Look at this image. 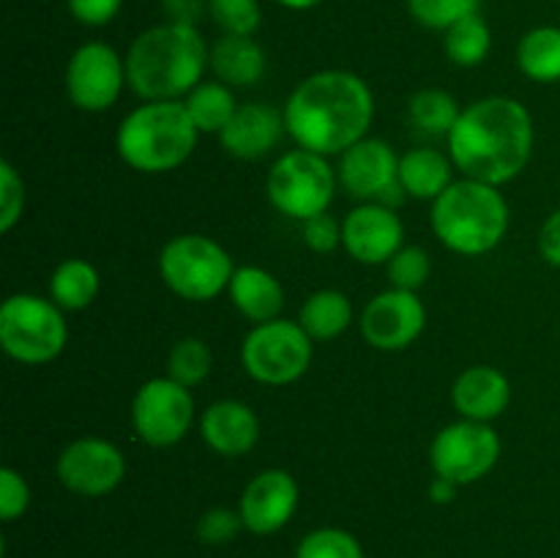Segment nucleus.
Here are the masks:
<instances>
[{
	"instance_id": "1",
	"label": "nucleus",
	"mask_w": 560,
	"mask_h": 558,
	"mask_svg": "<svg viewBox=\"0 0 560 558\" xmlns=\"http://www.w3.org/2000/svg\"><path fill=\"white\" fill-rule=\"evenodd\" d=\"M282 113L295 148L339 156L370 135L375 96L355 71L323 69L304 77L290 91Z\"/></svg>"
},
{
	"instance_id": "2",
	"label": "nucleus",
	"mask_w": 560,
	"mask_h": 558,
	"mask_svg": "<svg viewBox=\"0 0 560 558\" xmlns=\"http://www.w3.org/2000/svg\"><path fill=\"white\" fill-rule=\"evenodd\" d=\"M446 146L463 178L506 186L525 173L534 156V115L514 96L476 98L463 107Z\"/></svg>"
},
{
	"instance_id": "3",
	"label": "nucleus",
	"mask_w": 560,
	"mask_h": 558,
	"mask_svg": "<svg viewBox=\"0 0 560 558\" xmlns=\"http://www.w3.org/2000/svg\"><path fill=\"white\" fill-rule=\"evenodd\" d=\"M202 33L191 25L162 22L131 42L126 53V80L142 102H180L202 82L208 69Z\"/></svg>"
},
{
	"instance_id": "4",
	"label": "nucleus",
	"mask_w": 560,
	"mask_h": 558,
	"mask_svg": "<svg viewBox=\"0 0 560 558\" xmlns=\"http://www.w3.org/2000/svg\"><path fill=\"white\" fill-rule=\"evenodd\" d=\"M509 202L501 186L457 178L430 208V228L448 252L481 257L495 252L509 233Z\"/></svg>"
},
{
	"instance_id": "5",
	"label": "nucleus",
	"mask_w": 560,
	"mask_h": 558,
	"mask_svg": "<svg viewBox=\"0 0 560 558\" xmlns=\"http://www.w3.org/2000/svg\"><path fill=\"white\" fill-rule=\"evenodd\" d=\"M197 140L200 129L184 102H142L118 124L115 151L135 173L164 175L189 162Z\"/></svg>"
},
{
	"instance_id": "6",
	"label": "nucleus",
	"mask_w": 560,
	"mask_h": 558,
	"mask_svg": "<svg viewBox=\"0 0 560 558\" xmlns=\"http://www.w3.org/2000/svg\"><path fill=\"white\" fill-rule=\"evenodd\" d=\"M69 345L66 312L38 293H11L0 304V348L11 361L44 367Z\"/></svg>"
},
{
	"instance_id": "7",
	"label": "nucleus",
	"mask_w": 560,
	"mask_h": 558,
	"mask_svg": "<svg viewBox=\"0 0 560 558\" xmlns=\"http://www.w3.org/2000/svg\"><path fill=\"white\" fill-rule=\"evenodd\" d=\"M233 274V257L211 235L180 233L159 252V277L184 301L206 304L228 293Z\"/></svg>"
},
{
	"instance_id": "8",
	"label": "nucleus",
	"mask_w": 560,
	"mask_h": 558,
	"mask_svg": "<svg viewBox=\"0 0 560 558\" xmlns=\"http://www.w3.org/2000/svg\"><path fill=\"white\" fill-rule=\"evenodd\" d=\"M337 189V167H331L328 156L304 148L284 151L266 175L268 202L295 222L326 213Z\"/></svg>"
},
{
	"instance_id": "9",
	"label": "nucleus",
	"mask_w": 560,
	"mask_h": 558,
	"mask_svg": "<svg viewBox=\"0 0 560 558\" xmlns=\"http://www.w3.org/2000/svg\"><path fill=\"white\" fill-rule=\"evenodd\" d=\"M315 339L301 328L299 321L277 317L257 323L241 342V364L252 381L262 386H290L301 381L312 367Z\"/></svg>"
},
{
	"instance_id": "10",
	"label": "nucleus",
	"mask_w": 560,
	"mask_h": 558,
	"mask_svg": "<svg viewBox=\"0 0 560 558\" xmlns=\"http://www.w3.org/2000/svg\"><path fill=\"white\" fill-rule=\"evenodd\" d=\"M131 427L151 449H170L184 441L197 421L195 394L170 375L151 377L131 397Z\"/></svg>"
},
{
	"instance_id": "11",
	"label": "nucleus",
	"mask_w": 560,
	"mask_h": 558,
	"mask_svg": "<svg viewBox=\"0 0 560 558\" xmlns=\"http://www.w3.org/2000/svg\"><path fill=\"white\" fill-rule=\"evenodd\" d=\"M503 452L501 435L490 421L457 419L443 427L430 443L432 474L468 487L492 474Z\"/></svg>"
},
{
	"instance_id": "12",
	"label": "nucleus",
	"mask_w": 560,
	"mask_h": 558,
	"mask_svg": "<svg viewBox=\"0 0 560 558\" xmlns=\"http://www.w3.org/2000/svg\"><path fill=\"white\" fill-rule=\"evenodd\" d=\"M339 189L359 202H381L399 208L405 189L399 186V153L383 137H370L339 153Z\"/></svg>"
},
{
	"instance_id": "13",
	"label": "nucleus",
	"mask_w": 560,
	"mask_h": 558,
	"mask_svg": "<svg viewBox=\"0 0 560 558\" xmlns=\"http://www.w3.org/2000/svg\"><path fill=\"white\" fill-rule=\"evenodd\" d=\"M126 85V58L104 42L80 44L66 63V96L82 113H107Z\"/></svg>"
},
{
	"instance_id": "14",
	"label": "nucleus",
	"mask_w": 560,
	"mask_h": 558,
	"mask_svg": "<svg viewBox=\"0 0 560 558\" xmlns=\"http://www.w3.org/2000/svg\"><path fill=\"white\" fill-rule=\"evenodd\" d=\"M126 454L113 441L98 435L74 438L55 460V476L60 485L82 498L109 496L126 479Z\"/></svg>"
},
{
	"instance_id": "15",
	"label": "nucleus",
	"mask_w": 560,
	"mask_h": 558,
	"mask_svg": "<svg viewBox=\"0 0 560 558\" xmlns=\"http://www.w3.org/2000/svg\"><path fill=\"white\" fill-rule=\"evenodd\" d=\"M427 328V306L413 290L388 288L361 310L359 332L370 348L397 353L410 348Z\"/></svg>"
},
{
	"instance_id": "16",
	"label": "nucleus",
	"mask_w": 560,
	"mask_h": 558,
	"mask_svg": "<svg viewBox=\"0 0 560 558\" xmlns=\"http://www.w3.org/2000/svg\"><path fill=\"white\" fill-rule=\"evenodd\" d=\"M299 501L301 490L295 476L284 468H266L246 481L238 512L249 534L271 536L293 520Z\"/></svg>"
},
{
	"instance_id": "17",
	"label": "nucleus",
	"mask_w": 560,
	"mask_h": 558,
	"mask_svg": "<svg viewBox=\"0 0 560 558\" xmlns=\"http://www.w3.org/2000/svg\"><path fill=\"white\" fill-rule=\"evenodd\" d=\"M342 246L361 266H386L405 246V224L397 208L359 202L342 219Z\"/></svg>"
},
{
	"instance_id": "18",
	"label": "nucleus",
	"mask_w": 560,
	"mask_h": 558,
	"mask_svg": "<svg viewBox=\"0 0 560 558\" xmlns=\"http://www.w3.org/2000/svg\"><path fill=\"white\" fill-rule=\"evenodd\" d=\"M200 438L219 457H246L260 443L262 427L255 408L241 399H217L200 414Z\"/></svg>"
},
{
	"instance_id": "19",
	"label": "nucleus",
	"mask_w": 560,
	"mask_h": 558,
	"mask_svg": "<svg viewBox=\"0 0 560 558\" xmlns=\"http://www.w3.org/2000/svg\"><path fill=\"white\" fill-rule=\"evenodd\" d=\"M284 135H288V126H284L282 109L262 102H246L241 104L233 120L224 126L219 142L233 159L257 162V159H266L268 153L277 151Z\"/></svg>"
},
{
	"instance_id": "20",
	"label": "nucleus",
	"mask_w": 560,
	"mask_h": 558,
	"mask_svg": "<svg viewBox=\"0 0 560 558\" xmlns=\"http://www.w3.org/2000/svg\"><path fill=\"white\" fill-rule=\"evenodd\" d=\"M512 403V383L498 367L474 364L452 383V405L459 419L495 421Z\"/></svg>"
},
{
	"instance_id": "21",
	"label": "nucleus",
	"mask_w": 560,
	"mask_h": 558,
	"mask_svg": "<svg viewBox=\"0 0 560 558\" xmlns=\"http://www.w3.org/2000/svg\"><path fill=\"white\" fill-rule=\"evenodd\" d=\"M230 301L235 312L249 323H268L282 317L284 310V288L271 271L260 266L235 268L228 288Z\"/></svg>"
},
{
	"instance_id": "22",
	"label": "nucleus",
	"mask_w": 560,
	"mask_h": 558,
	"mask_svg": "<svg viewBox=\"0 0 560 558\" xmlns=\"http://www.w3.org/2000/svg\"><path fill=\"white\" fill-rule=\"evenodd\" d=\"M266 49L255 36H219L208 53V69L230 88H252L266 74Z\"/></svg>"
},
{
	"instance_id": "23",
	"label": "nucleus",
	"mask_w": 560,
	"mask_h": 558,
	"mask_svg": "<svg viewBox=\"0 0 560 558\" xmlns=\"http://www.w3.org/2000/svg\"><path fill=\"white\" fill-rule=\"evenodd\" d=\"M454 162L438 148H410L399 156V186L416 200L435 202L454 184Z\"/></svg>"
},
{
	"instance_id": "24",
	"label": "nucleus",
	"mask_w": 560,
	"mask_h": 558,
	"mask_svg": "<svg viewBox=\"0 0 560 558\" xmlns=\"http://www.w3.org/2000/svg\"><path fill=\"white\" fill-rule=\"evenodd\" d=\"M299 323L315 342H331L342 337L353 323V304L350 295L337 288H323L306 295L299 310Z\"/></svg>"
},
{
	"instance_id": "25",
	"label": "nucleus",
	"mask_w": 560,
	"mask_h": 558,
	"mask_svg": "<svg viewBox=\"0 0 560 558\" xmlns=\"http://www.w3.org/2000/svg\"><path fill=\"white\" fill-rule=\"evenodd\" d=\"M102 277L85 257H66L49 277V299L63 312H82L96 301Z\"/></svg>"
},
{
	"instance_id": "26",
	"label": "nucleus",
	"mask_w": 560,
	"mask_h": 558,
	"mask_svg": "<svg viewBox=\"0 0 560 558\" xmlns=\"http://www.w3.org/2000/svg\"><path fill=\"white\" fill-rule=\"evenodd\" d=\"M517 69L539 85L560 82V27L539 25L517 44Z\"/></svg>"
},
{
	"instance_id": "27",
	"label": "nucleus",
	"mask_w": 560,
	"mask_h": 558,
	"mask_svg": "<svg viewBox=\"0 0 560 558\" xmlns=\"http://www.w3.org/2000/svg\"><path fill=\"white\" fill-rule=\"evenodd\" d=\"M189 113L191 124L200 129V135H222L224 126L233 120V115L238 113V98H235L233 88L224 85V82L211 80L200 82L195 91L186 98H180Z\"/></svg>"
},
{
	"instance_id": "28",
	"label": "nucleus",
	"mask_w": 560,
	"mask_h": 558,
	"mask_svg": "<svg viewBox=\"0 0 560 558\" xmlns=\"http://www.w3.org/2000/svg\"><path fill=\"white\" fill-rule=\"evenodd\" d=\"M443 49H446V58L459 69H476L485 63L492 49V33L485 16H465L457 25L448 27L443 33Z\"/></svg>"
},
{
	"instance_id": "29",
	"label": "nucleus",
	"mask_w": 560,
	"mask_h": 558,
	"mask_svg": "<svg viewBox=\"0 0 560 558\" xmlns=\"http://www.w3.org/2000/svg\"><path fill=\"white\" fill-rule=\"evenodd\" d=\"M459 113H463V107L457 104V98L443 91V88H421L408 102L410 124L424 131V135L448 137Z\"/></svg>"
},
{
	"instance_id": "30",
	"label": "nucleus",
	"mask_w": 560,
	"mask_h": 558,
	"mask_svg": "<svg viewBox=\"0 0 560 558\" xmlns=\"http://www.w3.org/2000/svg\"><path fill=\"white\" fill-rule=\"evenodd\" d=\"M213 370V353L208 348V342L197 337H184L170 348L167 353V372L173 381L184 383V386L195 388L211 375Z\"/></svg>"
},
{
	"instance_id": "31",
	"label": "nucleus",
	"mask_w": 560,
	"mask_h": 558,
	"mask_svg": "<svg viewBox=\"0 0 560 558\" xmlns=\"http://www.w3.org/2000/svg\"><path fill=\"white\" fill-rule=\"evenodd\" d=\"M295 558H364V547L350 531L334 528H315L299 542Z\"/></svg>"
},
{
	"instance_id": "32",
	"label": "nucleus",
	"mask_w": 560,
	"mask_h": 558,
	"mask_svg": "<svg viewBox=\"0 0 560 558\" xmlns=\"http://www.w3.org/2000/svg\"><path fill=\"white\" fill-rule=\"evenodd\" d=\"M208 16L224 36H255L262 9L260 0H208Z\"/></svg>"
},
{
	"instance_id": "33",
	"label": "nucleus",
	"mask_w": 560,
	"mask_h": 558,
	"mask_svg": "<svg viewBox=\"0 0 560 558\" xmlns=\"http://www.w3.org/2000/svg\"><path fill=\"white\" fill-rule=\"evenodd\" d=\"M481 0H408V11L427 31H443L465 16L479 14Z\"/></svg>"
},
{
	"instance_id": "34",
	"label": "nucleus",
	"mask_w": 560,
	"mask_h": 558,
	"mask_svg": "<svg viewBox=\"0 0 560 558\" xmlns=\"http://www.w3.org/2000/svg\"><path fill=\"white\" fill-rule=\"evenodd\" d=\"M386 274L392 288L419 293L432 274L430 252H427L424 246H402V249L386 263Z\"/></svg>"
},
{
	"instance_id": "35",
	"label": "nucleus",
	"mask_w": 560,
	"mask_h": 558,
	"mask_svg": "<svg viewBox=\"0 0 560 558\" xmlns=\"http://www.w3.org/2000/svg\"><path fill=\"white\" fill-rule=\"evenodd\" d=\"M22 213H25V181L9 159H0V233L9 235L22 222Z\"/></svg>"
},
{
	"instance_id": "36",
	"label": "nucleus",
	"mask_w": 560,
	"mask_h": 558,
	"mask_svg": "<svg viewBox=\"0 0 560 558\" xmlns=\"http://www.w3.org/2000/svg\"><path fill=\"white\" fill-rule=\"evenodd\" d=\"M244 528V518H241L238 509H230V507H211L208 512L200 514L195 525V534L202 545H211V547H222L230 545L235 536L241 534Z\"/></svg>"
},
{
	"instance_id": "37",
	"label": "nucleus",
	"mask_w": 560,
	"mask_h": 558,
	"mask_svg": "<svg viewBox=\"0 0 560 558\" xmlns=\"http://www.w3.org/2000/svg\"><path fill=\"white\" fill-rule=\"evenodd\" d=\"M31 485L25 476L11 465L0 468V520L3 523H14L31 507Z\"/></svg>"
},
{
	"instance_id": "38",
	"label": "nucleus",
	"mask_w": 560,
	"mask_h": 558,
	"mask_svg": "<svg viewBox=\"0 0 560 558\" xmlns=\"http://www.w3.org/2000/svg\"><path fill=\"white\" fill-rule=\"evenodd\" d=\"M301 235H304V244L310 246L317 255H328L337 246H342V222L331 217V213H320V217H312L306 222H301Z\"/></svg>"
},
{
	"instance_id": "39",
	"label": "nucleus",
	"mask_w": 560,
	"mask_h": 558,
	"mask_svg": "<svg viewBox=\"0 0 560 558\" xmlns=\"http://www.w3.org/2000/svg\"><path fill=\"white\" fill-rule=\"evenodd\" d=\"M71 16L85 27H102L118 16L124 0H66Z\"/></svg>"
},
{
	"instance_id": "40",
	"label": "nucleus",
	"mask_w": 560,
	"mask_h": 558,
	"mask_svg": "<svg viewBox=\"0 0 560 558\" xmlns=\"http://www.w3.org/2000/svg\"><path fill=\"white\" fill-rule=\"evenodd\" d=\"M536 246H539V257L547 266L560 268V208H556V211L541 222Z\"/></svg>"
},
{
	"instance_id": "41",
	"label": "nucleus",
	"mask_w": 560,
	"mask_h": 558,
	"mask_svg": "<svg viewBox=\"0 0 560 558\" xmlns=\"http://www.w3.org/2000/svg\"><path fill=\"white\" fill-rule=\"evenodd\" d=\"M167 22L197 27V22L208 14V0H162Z\"/></svg>"
},
{
	"instance_id": "42",
	"label": "nucleus",
	"mask_w": 560,
	"mask_h": 558,
	"mask_svg": "<svg viewBox=\"0 0 560 558\" xmlns=\"http://www.w3.org/2000/svg\"><path fill=\"white\" fill-rule=\"evenodd\" d=\"M459 485H454L452 479H443V476H432L430 481V501L432 503H452L457 498Z\"/></svg>"
},
{
	"instance_id": "43",
	"label": "nucleus",
	"mask_w": 560,
	"mask_h": 558,
	"mask_svg": "<svg viewBox=\"0 0 560 558\" xmlns=\"http://www.w3.org/2000/svg\"><path fill=\"white\" fill-rule=\"evenodd\" d=\"M279 5H284V9L290 11H310L315 9V5H320L323 0H277Z\"/></svg>"
}]
</instances>
